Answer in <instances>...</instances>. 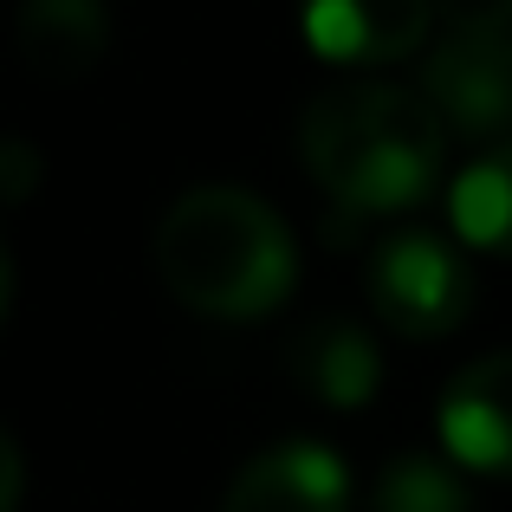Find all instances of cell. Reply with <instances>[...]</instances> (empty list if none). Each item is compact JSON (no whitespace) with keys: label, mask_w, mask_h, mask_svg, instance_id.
Returning <instances> with one entry per match:
<instances>
[{"label":"cell","mask_w":512,"mask_h":512,"mask_svg":"<svg viewBox=\"0 0 512 512\" xmlns=\"http://www.w3.org/2000/svg\"><path fill=\"white\" fill-rule=\"evenodd\" d=\"M39 175H46V163H39L33 143L26 137H0V208H20V201L39 188Z\"/></svg>","instance_id":"cell-13"},{"label":"cell","mask_w":512,"mask_h":512,"mask_svg":"<svg viewBox=\"0 0 512 512\" xmlns=\"http://www.w3.org/2000/svg\"><path fill=\"white\" fill-rule=\"evenodd\" d=\"M422 98L435 104L448 137L506 150L512 143V33H487V39L448 33L435 46V59L422 65Z\"/></svg>","instance_id":"cell-4"},{"label":"cell","mask_w":512,"mask_h":512,"mask_svg":"<svg viewBox=\"0 0 512 512\" xmlns=\"http://www.w3.org/2000/svg\"><path fill=\"white\" fill-rule=\"evenodd\" d=\"M286 370L305 396L331 402V409H363L383 383V350L376 338L344 312H325L286 338Z\"/></svg>","instance_id":"cell-9"},{"label":"cell","mask_w":512,"mask_h":512,"mask_svg":"<svg viewBox=\"0 0 512 512\" xmlns=\"http://www.w3.org/2000/svg\"><path fill=\"white\" fill-rule=\"evenodd\" d=\"M441 448L461 474H500L512 480V350L474 357L441 389Z\"/></svg>","instance_id":"cell-5"},{"label":"cell","mask_w":512,"mask_h":512,"mask_svg":"<svg viewBox=\"0 0 512 512\" xmlns=\"http://www.w3.org/2000/svg\"><path fill=\"white\" fill-rule=\"evenodd\" d=\"M13 46L33 78L78 85L111 52V7L104 0H13Z\"/></svg>","instance_id":"cell-8"},{"label":"cell","mask_w":512,"mask_h":512,"mask_svg":"<svg viewBox=\"0 0 512 512\" xmlns=\"http://www.w3.org/2000/svg\"><path fill=\"white\" fill-rule=\"evenodd\" d=\"M305 46L331 65H396L435 26V0H299Z\"/></svg>","instance_id":"cell-6"},{"label":"cell","mask_w":512,"mask_h":512,"mask_svg":"<svg viewBox=\"0 0 512 512\" xmlns=\"http://www.w3.org/2000/svg\"><path fill=\"white\" fill-rule=\"evenodd\" d=\"M363 512H474L461 467L435 461V454H396V461L376 474L370 506Z\"/></svg>","instance_id":"cell-11"},{"label":"cell","mask_w":512,"mask_h":512,"mask_svg":"<svg viewBox=\"0 0 512 512\" xmlns=\"http://www.w3.org/2000/svg\"><path fill=\"white\" fill-rule=\"evenodd\" d=\"M299 156L338 214L383 221V214H409L415 201H428L441 156H448V124L422 98V85L409 91L383 78H350L305 104Z\"/></svg>","instance_id":"cell-1"},{"label":"cell","mask_w":512,"mask_h":512,"mask_svg":"<svg viewBox=\"0 0 512 512\" xmlns=\"http://www.w3.org/2000/svg\"><path fill=\"white\" fill-rule=\"evenodd\" d=\"M20 493H26V461H20L13 428L0 422V512H20Z\"/></svg>","instance_id":"cell-14"},{"label":"cell","mask_w":512,"mask_h":512,"mask_svg":"<svg viewBox=\"0 0 512 512\" xmlns=\"http://www.w3.org/2000/svg\"><path fill=\"white\" fill-rule=\"evenodd\" d=\"M435 20H448V33L461 39L512 33V0H435Z\"/></svg>","instance_id":"cell-12"},{"label":"cell","mask_w":512,"mask_h":512,"mask_svg":"<svg viewBox=\"0 0 512 512\" xmlns=\"http://www.w3.org/2000/svg\"><path fill=\"white\" fill-rule=\"evenodd\" d=\"M7 312H13V253L0 240V325H7Z\"/></svg>","instance_id":"cell-15"},{"label":"cell","mask_w":512,"mask_h":512,"mask_svg":"<svg viewBox=\"0 0 512 512\" xmlns=\"http://www.w3.org/2000/svg\"><path fill=\"white\" fill-rule=\"evenodd\" d=\"M221 512H350V474L325 441H273L227 480Z\"/></svg>","instance_id":"cell-7"},{"label":"cell","mask_w":512,"mask_h":512,"mask_svg":"<svg viewBox=\"0 0 512 512\" xmlns=\"http://www.w3.org/2000/svg\"><path fill=\"white\" fill-rule=\"evenodd\" d=\"M150 266L175 305L201 318L247 325L292 299L299 286V240L279 221L273 201L247 195L234 182L188 188L163 208L150 240Z\"/></svg>","instance_id":"cell-2"},{"label":"cell","mask_w":512,"mask_h":512,"mask_svg":"<svg viewBox=\"0 0 512 512\" xmlns=\"http://www.w3.org/2000/svg\"><path fill=\"white\" fill-rule=\"evenodd\" d=\"M448 214H454V234L467 247L512 260V143L506 150H487L480 163H467L454 175Z\"/></svg>","instance_id":"cell-10"},{"label":"cell","mask_w":512,"mask_h":512,"mask_svg":"<svg viewBox=\"0 0 512 512\" xmlns=\"http://www.w3.org/2000/svg\"><path fill=\"white\" fill-rule=\"evenodd\" d=\"M363 286H370L376 318L402 338H448L474 312V266L461 260L454 240L428 227H396L376 240Z\"/></svg>","instance_id":"cell-3"}]
</instances>
